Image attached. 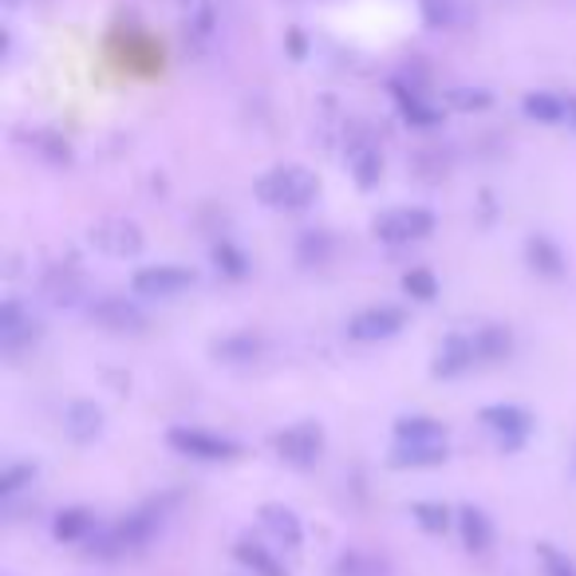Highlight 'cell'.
Returning a JSON list of instances; mask_svg holds the SVG:
<instances>
[{
  "label": "cell",
  "instance_id": "22",
  "mask_svg": "<svg viewBox=\"0 0 576 576\" xmlns=\"http://www.w3.org/2000/svg\"><path fill=\"white\" fill-rule=\"evenodd\" d=\"M458 533H463V545L470 553H486L493 545V521L478 506H463L458 510Z\"/></svg>",
  "mask_w": 576,
  "mask_h": 576
},
{
  "label": "cell",
  "instance_id": "23",
  "mask_svg": "<svg viewBox=\"0 0 576 576\" xmlns=\"http://www.w3.org/2000/svg\"><path fill=\"white\" fill-rule=\"evenodd\" d=\"M233 557H237V565L249 568L253 576H289V573H284L281 561L273 557V548L257 545L253 537H241V541H237V545H233Z\"/></svg>",
  "mask_w": 576,
  "mask_h": 576
},
{
  "label": "cell",
  "instance_id": "27",
  "mask_svg": "<svg viewBox=\"0 0 576 576\" xmlns=\"http://www.w3.org/2000/svg\"><path fill=\"white\" fill-rule=\"evenodd\" d=\"M411 518L423 533H446L458 521V513H450V506L443 501H411Z\"/></svg>",
  "mask_w": 576,
  "mask_h": 576
},
{
  "label": "cell",
  "instance_id": "36",
  "mask_svg": "<svg viewBox=\"0 0 576 576\" xmlns=\"http://www.w3.org/2000/svg\"><path fill=\"white\" fill-rule=\"evenodd\" d=\"M423 17L431 29H450L454 24V0H423Z\"/></svg>",
  "mask_w": 576,
  "mask_h": 576
},
{
  "label": "cell",
  "instance_id": "31",
  "mask_svg": "<svg viewBox=\"0 0 576 576\" xmlns=\"http://www.w3.org/2000/svg\"><path fill=\"white\" fill-rule=\"evenodd\" d=\"M214 4L209 0H194L186 9V36L198 40V44H206L209 36H214Z\"/></svg>",
  "mask_w": 576,
  "mask_h": 576
},
{
  "label": "cell",
  "instance_id": "29",
  "mask_svg": "<svg viewBox=\"0 0 576 576\" xmlns=\"http://www.w3.org/2000/svg\"><path fill=\"white\" fill-rule=\"evenodd\" d=\"M383 573H388V565L376 553H363V548H348L336 561V576H383Z\"/></svg>",
  "mask_w": 576,
  "mask_h": 576
},
{
  "label": "cell",
  "instance_id": "38",
  "mask_svg": "<svg viewBox=\"0 0 576 576\" xmlns=\"http://www.w3.org/2000/svg\"><path fill=\"white\" fill-rule=\"evenodd\" d=\"M9 4H20V0H9Z\"/></svg>",
  "mask_w": 576,
  "mask_h": 576
},
{
  "label": "cell",
  "instance_id": "8",
  "mask_svg": "<svg viewBox=\"0 0 576 576\" xmlns=\"http://www.w3.org/2000/svg\"><path fill=\"white\" fill-rule=\"evenodd\" d=\"M403 328H406V312L395 308V304H371V308H359L348 320V336L356 344L395 340Z\"/></svg>",
  "mask_w": 576,
  "mask_h": 576
},
{
  "label": "cell",
  "instance_id": "26",
  "mask_svg": "<svg viewBox=\"0 0 576 576\" xmlns=\"http://www.w3.org/2000/svg\"><path fill=\"white\" fill-rule=\"evenodd\" d=\"M332 253H336V241H332L328 229H308V233H301V241H296V257H301V265L308 269L328 265Z\"/></svg>",
  "mask_w": 576,
  "mask_h": 576
},
{
  "label": "cell",
  "instance_id": "5",
  "mask_svg": "<svg viewBox=\"0 0 576 576\" xmlns=\"http://www.w3.org/2000/svg\"><path fill=\"white\" fill-rule=\"evenodd\" d=\"M478 423L490 431L493 438H498V446L506 454L510 450H521L525 446V438H530L533 431V415L525 411V406L518 403H490L478 411Z\"/></svg>",
  "mask_w": 576,
  "mask_h": 576
},
{
  "label": "cell",
  "instance_id": "21",
  "mask_svg": "<svg viewBox=\"0 0 576 576\" xmlns=\"http://www.w3.org/2000/svg\"><path fill=\"white\" fill-rule=\"evenodd\" d=\"M209 351H214L218 363H253V359L265 351V340L253 336V332H233V336H221Z\"/></svg>",
  "mask_w": 576,
  "mask_h": 576
},
{
  "label": "cell",
  "instance_id": "13",
  "mask_svg": "<svg viewBox=\"0 0 576 576\" xmlns=\"http://www.w3.org/2000/svg\"><path fill=\"white\" fill-rule=\"evenodd\" d=\"M525 261H530V269L537 276H548V281H561V276L568 273V257L565 249L553 241V237L545 233H533L530 241H525Z\"/></svg>",
  "mask_w": 576,
  "mask_h": 576
},
{
  "label": "cell",
  "instance_id": "14",
  "mask_svg": "<svg viewBox=\"0 0 576 576\" xmlns=\"http://www.w3.org/2000/svg\"><path fill=\"white\" fill-rule=\"evenodd\" d=\"M261 525H265V533L281 548H301L304 525H301V518H296V510H289L281 501H269V506H261Z\"/></svg>",
  "mask_w": 576,
  "mask_h": 576
},
{
  "label": "cell",
  "instance_id": "24",
  "mask_svg": "<svg viewBox=\"0 0 576 576\" xmlns=\"http://www.w3.org/2000/svg\"><path fill=\"white\" fill-rule=\"evenodd\" d=\"M395 443H450V435L431 415H403L395 419Z\"/></svg>",
  "mask_w": 576,
  "mask_h": 576
},
{
  "label": "cell",
  "instance_id": "16",
  "mask_svg": "<svg viewBox=\"0 0 576 576\" xmlns=\"http://www.w3.org/2000/svg\"><path fill=\"white\" fill-rule=\"evenodd\" d=\"M64 431H67V438H72V443H79V446L95 443V438L104 435V406L87 403V399L72 403L64 411Z\"/></svg>",
  "mask_w": 576,
  "mask_h": 576
},
{
  "label": "cell",
  "instance_id": "18",
  "mask_svg": "<svg viewBox=\"0 0 576 576\" xmlns=\"http://www.w3.org/2000/svg\"><path fill=\"white\" fill-rule=\"evenodd\" d=\"M84 293H87V281H84V273H79L76 265H56V269H47V276H44V296H47V301H56V304H76Z\"/></svg>",
  "mask_w": 576,
  "mask_h": 576
},
{
  "label": "cell",
  "instance_id": "12",
  "mask_svg": "<svg viewBox=\"0 0 576 576\" xmlns=\"http://www.w3.org/2000/svg\"><path fill=\"white\" fill-rule=\"evenodd\" d=\"M450 458V443H395L388 454V466L395 470H431Z\"/></svg>",
  "mask_w": 576,
  "mask_h": 576
},
{
  "label": "cell",
  "instance_id": "28",
  "mask_svg": "<svg viewBox=\"0 0 576 576\" xmlns=\"http://www.w3.org/2000/svg\"><path fill=\"white\" fill-rule=\"evenodd\" d=\"M29 142L36 146V154L52 166H72V142L56 131H32Z\"/></svg>",
  "mask_w": 576,
  "mask_h": 576
},
{
  "label": "cell",
  "instance_id": "25",
  "mask_svg": "<svg viewBox=\"0 0 576 576\" xmlns=\"http://www.w3.org/2000/svg\"><path fill=\"white\" fill-rule=\"evenodd\" d=\"M391 91H395L399 115H403V119H406V123H411V127H438V123H443V111H438V107L426 104V99L415 91V87L406 91L403 84H395V87H391Z\"/></svg>",
  "mask_w": 576,
  "mask_h": 576
},
{
  "label": "cell",
  "instance_id": "9",
  "mask_svg": "<svg viewBox=\"0 0 576 576\" xmlns=\"http://www.w3.org/2000/svg\"><path fill=\"white\" fill-rule=\"evenodd\" d=\"M87 316H91V324H99L104 332H131V336H139L142 328H146V316H142V308L134 301H127V296H99V301L87 304Z\"/></svg>",
  "mask_w": 576,
  "mask_h": 576
},
{
  "label": "cell",
  "instance_id": "32",
  "mask_svg": "<svg viewBox=\"0 0 576 576\" xmlns=\"http://www.w3.org/2000/svg\"><path fill=\"white\" fill-rule=\"evenodd\" d=\"M403 293L419 304H431L438 296V276L431 269H411V273H403Z\"/></svg>",
  "mask_w": 576,
  "mask_h": 576
},
{
  "label": "cell",
  "instance_id": "19",
  "mask_svg": "<svg viewBox=\"0 0 576 576\" xmlns=\"http://www.w3.org/2000/svg\"><path fill=\"white\" fill-rule=\"evenodd\" d=\"M521 111H525V119H533V123H568V95H553V91H530L525 99H521Z\"/></svg>",
  "mask_w": 576,
  "mask_h": 576
},
{
  "label": "cell",
  "instance_id": "35",
  "mask_svg": "<svg viewBox=\"0 0 576 576\" xmlns=\"http://www.w3.org/2000/svg\"><path fill=\"white\" fill-rule=\"evenodd\" d=\"M537 561H541V568H545V576H576L573 557L561 553L557 545H548V541H541L537 545Z\"/></svg>",
  "mask_w": 576,
  "mask_h": 576
},
{
  "label": "cell",
  "instance_id": "10",
  "mask_svg": "<svg viewBox=\"0 0 576 576\" xmlns=\"http://www.w3.org/2000/svg\"><path fill=\"white\" fill-rule=\"evenodd\" d=\"M40 340V320L32 316L20 301H4L0 304V348L9 356H20L24 348Z\"/></svg>",
  "mask_w": 576,
  "mask_h": 576
},
{
  "label": "cell",
  "instance_id": "17",
  "mask_svg": "<svg viewBox=\"0 0 576 576\" xmlns=\"http://www.w3.org/2000/svg\"><path fill=\"white\" fill-rule=\"evenodd\" d=\"M99 530V518L84 506H72V510H59L52 521V537L64 541V545H79V541H91V533Z\"/></svg>",
  "mask_w": 576,
  "mask_h": 576
},
{
  "label": "cell",
  "instance_id": "15",
  "mask_svg": "<svg viewBox=\"0 0 576 576\" xmlns=\"http://www.w3.org/2000/svg\"><path fill=\"white\" fill-rule=\"evenodd\" d=\"M348 174L359 189H376L379 178H383V154H379L376 142L356 139L348 146Z\"/></svg>",
  "mask_w": 576,
  "mask_h": 576
},
{
  "label": "cell",
  "instance_id": "34",
  "mask_svg": "<svg viewBox=\"0 0 576 576\" xmlns=\"http://www.w3.org/2000/svg\"><path fill=\"white\" fill-rule=\"evenodd\" d=\"M446 104H450L454 111H486V107L493 104V95L482 91V87H450V91H446Z\"/></svg>",
  "mask_w": 576,
  "mask_h": 576
},
{
  "label": "cell",
  "instance_id": "1",
  "mask_svg": "<svg viewBox=\"0 0 576 576\" xmlns=\"http://www.w3.org/2000/svg\"><path fill=\"white\" fill-rule=\"evenodd\" d=\"M320 194V178L308 166H273L269 174L257 178V198L269 209H284V214H301L316 202Z\"/></svg>",
  "mask_w": 576,
  "mask_h": 576
},
{
  "label": "cell",
  "instance_id": "33",
  "mask_svg": "<svg viewBox=\"0 0 576 576\" xmlns=\"http://www.w3.org/2000/svg\"><path fill=\"white\" fill-rule=\"evenodd\" d=\"M36 482V463H12L0 474V498H17L20 490H29Z\"/></svg>",
  "mask_w": 576,
  "mask_h": 576
},
{
  "label": "cell",
  "instance_id": "6",
  "mask_svg": "<svg viewBox=\"0 0 576 576\" xmlns=\"http://www.w3.org/2000/svg\"><path fill=\"white\" fill-rule=\"evenodd\" d=\"M87 241L104 257H115V261H127V257H139L142 246H146V237H142L139 221L131 218H104L95 221L87 229Z\"/></svg>",
  "mask_w": 576,
  "mask_h": 576
},
{
  "label": "cell",
  "instance_id": "37",
  "mask_svg": "<svg viewBox=\"0 0 576 576\" xmlns=\"http://www.w3.org/2000/svg\"><path fill=\"white\" fill-rule=\"evenodd\" d=\"M568 123L576 127V95H568Z\"/></svg>",
  "mask_w": 576,
  "mask_h": 576
},
{
  "label": "cell",
  "instance_id": "30",
  "mask_svg": "<svg viewBox=\"0 0 576 576\" xmlns=\"http://www.w3.org/2000/svg\"><path fill=\"white\" fill-rule=\"evenodd\" d=\"M214 265H218V273L229 276V281H246L249 276V257L241 253L233 241H218V246H214Z\"/></svg>",
  "mask_w": 576,
  "mask_h": 576
},
{
  "label": "cell",
  "instance_id": "4",
  "mask_svg": "<svg viewBox=\"0 0 576 576\" xmlns=\"http://www.w3.org/2000/svg\"><path fill=\"white\" fill-rule=\"evenodd\" d=\"M273 450L284 466H293V470H312L324 454L320 423H308V419H304V423H293V426H284V431H276Z\"/></svg>",
  "mask_w": 576,
  "mask_h": 576
},
{
  "label": "cell",
  "instance_id": "3",
  "mask_svg": "<svg viewBox=\"0 0 576 576\" xmlns=\"http://www.w3.org/2000/svg\"><path fill=\"white\" fill-rule=\"evenodd\" d=\"M435 214L423 206H399V209H388V214H379L371 221V233L376 241L383 246H411V241H426V237L435 233Z\"/></svg>",
  "mask_w": 576,
  "mask_h": 576
},
{
  "label": "cell",
  "instance_id": "11",
  "mask_svg": "<svg viewBox=\"0 0 576 576\" xmlns=\"http://www.w3.org/2000/svg\"><path fill=\"white\" fill-rule=\"evenodd\" d=\"M478 363V348H474V332H450L435 351V363H431V376L435 379H454L470 371Z\"/></svg>",
  "mask_w": 576,
  "mask_h": 576
},
{
  "label": "cell",
  "instance_id": "2",
  "mask_svg": "<svg viewBox=\"0 0 576 576\" xmlns=\"http://www.w3.org/2000/svg\"><path fill=\"white\" fill-rule=\"evenodd\" d=\"M166 446L182 458H194V463H237L246 454L241 443L209 435L202 426H174V431H166Z\"/></svg>",
  "mask_w": 576,
  "mask_h": 576
},
{
  "label": "cell",
  "instance_id": "20",
  "mask_svg": "<svg viewBox=\"0 0 576 576\" xmlns=\"http://www.w3.org/2000/svg\"><path fill=\"white\" fill-rule=\"evenodd\" d=\"M474 348H478V363H501L513 356V332L506 324H482L474 332Z\"/></svg>",
  "mask_w": 576,
  "mask_h": 576
},
{
  "label": "cell",
  "instance_id": "7",
  "mask_svg": "<svg viewBox=\"0 0 576 576\" xmlns=\"http://www.w3.org/2000/svg\"><path fill=\"white\" fill-rule=\"evenodd\" d=\"M198 284V273L186 265H142L131 276V293L134 296H151V301H166V296H178L186 289Z\"/></svg>",
  "mask_w": 576,
  "mask_h": 576
}]
</instances>
